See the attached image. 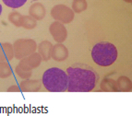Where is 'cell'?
I'll use <instances>...</instances> for the list:
<instances>
[{
    "label": "cell",
    "instance_id": "cell-7",
    "mask_svg": "<svg viewBox=\"0 0 132 116\" xmlns=\"http://www.w3.org/2000/svg\"><path fill=\"white\" fill-rule=\"evenodd\" d=\"M42 61L43 59L42 57H41V55H39V53H33L31 55L20 59L18 66L20 68H22L23 70L31 71L34 68L38 67L41 65Z\"/></svg>",
    "mask_w": 132,
    "mask_h": 116
},
{
    "label": "cell",
    "instance_id": "cell-9",
    "mask_svg": "<svg viewBox=\"0 0 132 116\" xmlns=\"http://www.w3.org/2000/svg\"><path fill=\"white\" fill-rule=\"evenodd\" d=\"M29 14L36 20H42L46 15V9L42 3L35 2L31 5V7L29 8Z\"/></svg>",
    "mask_w": 132,
    "mask_h": 116
},
{
    "label": "cell",
    "instance_id": "cell-22",
    "mask_svg": "<svg viewBox=\"0 0 132 116\" xmlns=\"http://www.w3.org/2000/svg\"><path fill=\"white\" fill-rule=\"evenodd\" d=\"M125 2H127V3H131L132 2V0H124Z\"/></svg>",
    "mask_w": 132,
    "mask_h": 116
},
{
    "label": "cell",
    "instance_id": "cell-18",
    "mask_svg": "<svg viewBox=\"0 0 132 116\" xmlns=\"http://www.w3.org/2000/svg\"><path fill=\"white\" fill-rule=\"evenodd\" d=\"M23 16L18 11H12L9 15V20L16 27H21V22Z\"/></svg>",
    "mask_w": 132,
    "mask_h": 116
},
{
    "label": "cell",
    "instance_id": "cell-3",
    "mask_svg": "<svg viewBox=\"0 0 132 116\" xmlns=\"http://www.w3.org/2000/svg\"><path fill=\"white\" fill-rule=\"evenodd\" d=\"M117 49L111 42H101L96 43L92 50V57L100 66H112L117 58Z\"/></svg>",
    "mask_w": 132,
    "mask_h": 116
},
{
    "label": "cell",
    "instance_id": "cell-1",
    "mask_svg": "<svg viewBox=\"0 0 132 116\" xmlns=\"http://www.w3.org/2000/svg\"><path fill=\"white\" fill-rule=\"evenodd\" d=\"M68 91L90 92L96 87L99 75L94 68L85 64L77 63L67 69Z\"/></svg>",
    "mask_w": 132,
    "mask_h": 116
},
{
    "label": "cell",
    "instance_id": "cell-8",
    "mask_svg": "<svg viewBox=\"0 0 132 116\" xmlns=\"http://www.w3.org/2000/svg\"><path fill=\"white\" fill-rule=\"evenodd\" d=\"M68 50L64 44L57 42L56 44L53 45L52 53H51V58H53L56 62H62L68 59Z\"/></svg>",
    "mask_w": 132,
    "mask_h": 116
},
{
    "label": "cell",
    "instance_id": "cell-2",
    "mask_svg": "<svg viewBox=\"0 0 132 116\" xmlns=\"http://www.w3.org/2000/svg\"><path fill=\"white\" fill-rule=\"evenodd\" d=\"M42 83L50 92H64L68 88V75L58 67L49 68L43 75Z\"/></svg>",
    "mask_w": 132,
    "mask_h": 116
},
{
    "label": "cell",
    "instance_id": "cell-10",
    "mask_svg": "<svg viewBox=\"0 0 132 116\" xmlns=\"http://www.w3.org/2000/svg\"><path fill=\"white\" fill-rule=\"evenodd\" d=\"M42 82L40 80L25 79L20 83V88L22 92H37L41 90Z\"/></svg>",
    "mask_w": 132,
    "mask_h": 116
},
{
    "label": "cell",
    "instance_id": "cell-6",
    "mask_svg": "<svg viewBox=\"0 0 132 116\" xmlns=\"http://www.w3.org/2000/svg\"><path fill=\"white\" fill-rule=\"evenodd\" d=\"M49 31H50L51 35L53 37L56 42L62 43L65 42L68 37V31H67L66 27L64 26L63 23L59 21H54L49 27Z\"/></svg>",
    "mask_w": 132,
    "mask_h": 116
},
{
    "label": "cell",
    "instance_id": "cell-19",
    "mask_svg": "<svg viewBox=\"0 0 132 116\" xmlns=\"http://www.w3.org/2000/svg\"><path fill=\"white\" fill-rule=\"evenodd\" d=\"M2 1L7 7L11 8H19L27 2V0H2Z\"/></svg>",
    "mask_w": 132,
    "mask_h": 116
},
{
    "label": "cell",
    "instance_id": "cell-4",
    "mask_svg": "<svg viewBox=\"0 0 132 116\" xmlns=\"http://www.w3.org/2000/svg\"><path fill=\"white\" fill-rule=\"evenodd\" d=\"M13 49L14 57L20 60L35 53L37 49V43L32 39H19L13 43Z\"/></svg>",
    "mask_w": 132,
    "mask_h": 116
},
{
    "label": "cell",
    "instance_id": "cell-21",
    "mask_svg": "<svg viewBox=\"0 0 132 116\" xmlns=\"http://www.w3.org/2000/svg\"><path fill=\"white\" fill-rule=\"evenodd\" d=\"M7 91H9V92H20V91H21V90H20V86L13 85V86H11V87H9V88H7Z\"/></svg>",
    "mask_w": 132,
    "mask_h": 116
},
{
    "label": "cell",
    "instance_id": "cell-16",
    "mask_svg": "<svg viewBox=\"0 0 132 116\" xmlns=\"http://www.w3.org/2000/svg\"><path fill=\"white\" fill-rule=\"evenodd\" d=\"M37 26V20L35 19H33L31 16H23L21 22V27H23L26 30H32V29L36 28Z\"/></svg>",
    "mask_w": 132,
    "mask_h": 116
},
{
    "label": "cell",
    "instance_id": "cell-17",
    "mask_svg": "<svg viewBox=\"0 0 132 116\" xmlns=\"http://www.w3.org/2000/svg\"><path fill=\"white\" fill-rule=\"evenodd\" d=\"M12 75V69L7 62H0V78H7Z\"/></svg>",
    "mask_w": 132,
    "mask_h": 116
},
{
    "label": "cell",
    "instance_id": "cell-20",
    "mask_svg": "<svg viewBox=\"0 0 132 116\" xmlns=\"http://www.w3.org/2000/svg\"><path fill=\"white\" fill-rule=\"evenodd\" d=\"M15 72H16V74L18 75L19 77H20V78H22V79L30 78V77H31V75H32L31 71L23 70V69H22V68H20L19 66H16V68H15Z\"/></svg>",
    "mask_w": 132,
    "mask_h": 116
},
{
    "label": "cell",
    "instance_id": "cell-11",
    "mask_svg": "<svg viewBox=\"0 0 132 116\" xmlns=\"http://www.w3.org/2000/svg\"><path fill=\"white\" fill-rule=\"evenodd\" d=\"M13 58V44L9 43V42L0 43V62H9Z\"/></svg>",
    "mask_w": 132,
    "mask_h": 116
},
{
    "label": "cell",
    "instance_id": "cell-13",
    "mask_svg": "<svg viewBox=\"0 0 132 116\" xmlns=\"http://www.w3.org/2000/svg\"><path fill=\"white\" fill-rule=\"evenodd\" d=\"M101 90L103 91L106 92H117L118 91V88H117V81L114 80L112 78H104L101 82Z\"/></svg>",
    "mask_w": 132,
    "mask_h": 116
},
{
    "label": "cell",
    "instance_id": "cell-5",
    "mask_svg": "<svg viewBox=\"0 0 132 116\" xmlns=\"http://www.w3.org/2000/svg\"><path fill=\"white\" fill-rule=\"evenodd\" d=\"M51 16L54 20L63 24L70 23L74 20V12L66 5H55L51 9Z\"/></svg>",
    "mask_w": 132,
    "mask_h": 116
},
{
    "label": "cell",
    "instance_id": "cell-14",
    "mask_svg": "<svg viewBox=\"0 0 132 116\" xmlns=\"http://www.w3.org/2000/svg\"><path fill=\"white\" fill-rule=\"evenodd\" d=\"M117 88H118V91H123V92H130L132 90V83L131 80L126 76H121L119 77L117 80Z\"/></svg>",
    "mask_w": 132,
    "mask_h": 116
},
{
    "label": "cell",
    "instance_id": "cell-23",
    "mask_svg": "<svg viewBox=\"0 0 132 116\" xmlns=\"http://www.w3.org/2000/svg\"><path fill=\"white\" fill-rule=\"evenodd\" d=\"M1 13H2V6L0 4V15H1Z\"/></svg>",
    "mask_w": 132,
    "mask_h": 116
},
{
    "label": "cell",
    "instance_id": "cell-15",
    "mask_svg": "<svg viewBox=\"0 0 132 116\" xmlns=\"http://www.w3.org/2000/svg\"><path fill=\"white\" fill-rule=\"evenodd\" d=\"M88 7V4L86 0H73L72 10L74 13H81Z\"/></svg>",
    "mask_w": 132,
    "mask_h": 116
},
{
    "label": "cell",
    "instance_id": "cell-12",
    "mask_svg": "<svg viewBox=\"0 0 132 116\" xmlns=\"http://www.w3.org/2000/svg\"><path fill=\"white\" fill-rule=\"evenodd\" d=\"M53 44L49 41H43L38 45V53L41 55L44 61H49L51 59V53H52Z\"/></svg>",
    "mask_w": 132,
    "mask_h": 116
}]
</instances>
